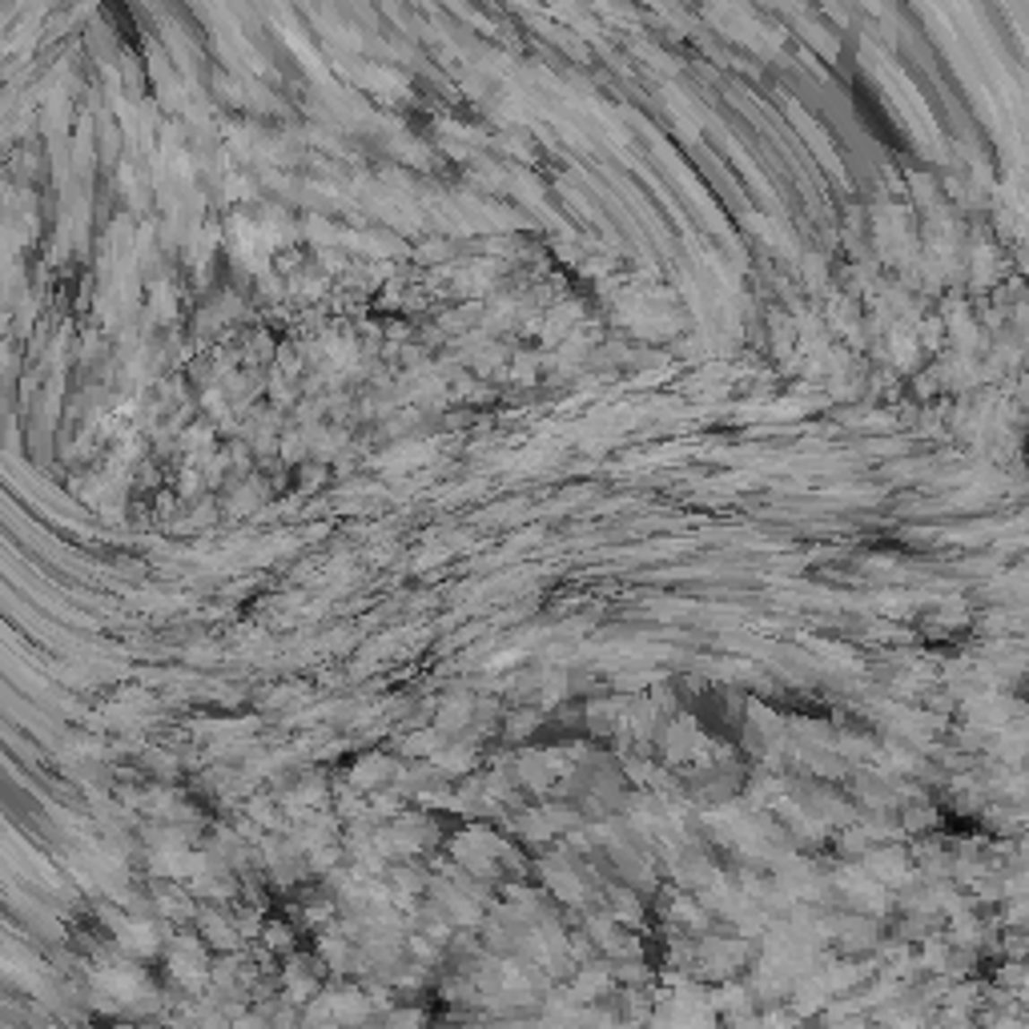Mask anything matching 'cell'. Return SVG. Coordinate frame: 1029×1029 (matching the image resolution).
Returning <instances> with one entry per match:
<instances>
[{
  "label": "cell",
  "instance_id": "cell-1",
  "mask_svg": "<svg viewBox=\"0 0 1029 1029\" xmlns=\"http://www.w3.org/2000/svg\"><path fill=\"white\" fill-rule=\"evenodd\" d=\"M608 990H611V973H603V969H584V973L571 981V993H575L571 1001H595Z\"/></svg>",
  "mask_w": 1029,
  "mask_h": 1029
}]
</instances>
